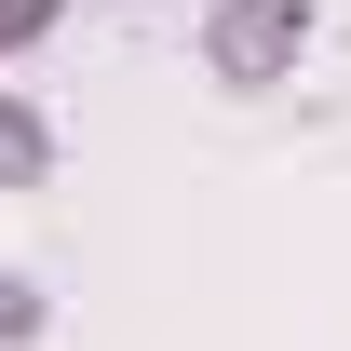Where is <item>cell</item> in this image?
Segmentation results:
<instances>
[]
</instances>
